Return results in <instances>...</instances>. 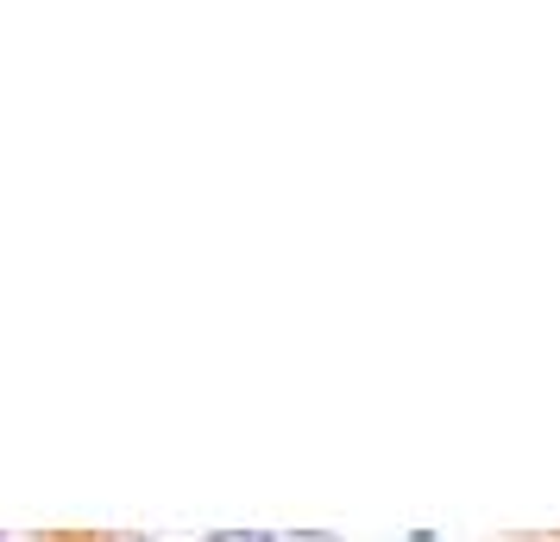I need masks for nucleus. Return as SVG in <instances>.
Masks as SVG:
<instances>
[{"instance_id":"nucleus-1","label":"nucleus","mask_w":560,"mask_h":542,"mask_svg":"<svg viewBox=\"0 0 560 542\" xmlns=\"http://www.w3.org/2000/svg\"><path fill=\"white\" fill-rule=\"evenodd\" d=\"M208 542H271V530H214Z\"/></svg>"},{"instance_id":"nucleus-2","label":"nucleus","mask_w":560,"mask_h":542,"mask_svg":"<svg viewBox=\"0 0 560 542\" xmlns=\"http://www.w3.org/2000/svg\"><path fill=\"white\" fill-rule=\"evenodd\" d=\"M132 542H145V537H132Z\"/></svg>"}]
</instances>
